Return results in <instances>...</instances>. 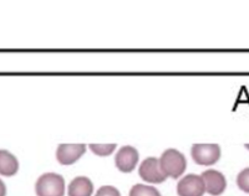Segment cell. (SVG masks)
<instances>
[{"label":"cell","mask_w":249,"mask_h":196,"mask_svg":"<svg viewBox=\"0 0 249 196\" xmlns=\"http://www.w3.org/2000/svg\"><path fill=\"white\" fill-rule=\"evenodd\" d=\"M160 165L167 178L178 179L187 168V160L181 151L176 149H167L160 158Z\"/></svg>","instance_id":"6da1fadb"},{"label":"cell","mask_w":249,"mask_h":196,"mask_svg":"<svg viewBox=\"0 0 249 196\" xmlns=\"http://www.w3.org/2000/svg\"><path fill=\"white\" fill-rule=\"evenodd\" d=\"M37 196H64L65 195V180L56 173L43 174L35 184Z\"/></svg>","instance_id":"7a4b0ae2"},{"label":"cell","mask_w":249,"mask_h":196,"mask_svg":"<svg viewBox=\"0 0 249 196\" xmlns=\"http://www.w3.org/2000/svg\"><path fill=\"white\" fill-rule=\"evenodd\" d=\"M191 154L198 165H213L221 158V147L218 144H195Z\"/></svg>","instance_id":"3957f363"},{"label":"cell","mask_w":249,"mask_h":196,"mask_svg":"<svg viewBox=\"0 0 249 196\" xmlns=\"http://www.w3.org/2000/svg\"><path fill=\"white\" fill-rule=\"evenodd\" d=\"M139 173L142 180H144L146 182H151V184H161L167 179L160 165V159L153 157L147 158L141 163Z\"/></svg>","instance_id":"277c9868"},{"label":"cell","mask_w":249,"mask_h":196,"mask_svg":"<svg viewBox=\"0 0 249 196\" xmlns=\"http://www.w3.org/2000/svg\"><path fill=\"white\" fill-rule=\"evenodd\" d=\"M204 193H206V185L201 175L188 174L177 184L178 196H203Z\"/></svg>","instance_id":"5b68a950"},{"label":"cell","mask_w":249,"mask_h":196,"mask_svg":"<svg viewBox=\"0 0 249 196\" xmlns=\"http://www.w3.org/2000/svg\"><path fill=\"white\" fill-rule=\"evenodd\" d=\"M139 163V151L131 146H124L117 151L115 157L116 168L122 173H131Z\"/></svg>","instance_id":"8992f818"},{"label":"cell","mask_w":249,"mask_h":196,"mask_svg":"<svg viewBox=\"0 0 249 196\" xmlns=\"http://www.w3.org/2000/svg\"><path fill=\"white\" fill-rule=\"evenodd\" d=\"M85 144H60L56 150V159L62 165H71L85 154Z\"/></svg>","instance_id":"52a82bcc"},{"label":"cell","mask_w":249,"mask_h":196,"mask_svg":"<svg viewBox=\"0 0 249 196\" xmlns=\"http://www.w3.org/2000/svg\"><path fill=\"white\" fill-rule=\"evenodd\" d=\"M201 177L206 185V191L210 195L219 196L224 193L227 188V180L221 171L210 169V170L204 171Z\"/></svg>","instance_id":"ba28073f"},{"label":"cell","mask_w":249,"mask_h":196,"mask_svg":"<svg viewBox=\"0 0 249 196\" xmlns=\"http://www.w3.org/2000/svg\"><path fill=\"white\" fill-rule=\"evenodd\" d=\"M93 193V184L89 178L77 177L70 182L68 188L69 196H91Z\"/></svg>","instance_id":"9c48e42d"},{"label":"cell","mask_w":249,"mask_h":196,"mask_svg":"<svg viewBox=\"0 0 249 196\" xmlns=\"http://www.w3.org/2000/svg\"><path fill=\"white\" fill-rule=\"evenodd\" d=\"M19 170V162L10 151L0 149V175L13 177Z\"/></svg>","instance_id":"30bf717a"},{"label":"cell","mask_w":249,"mask_h":196,"mask_svg":"<svg viewBox=\"0 0 249 196\" xmlns=\"http://www.w3.org/2000/svg\"><path fill=\"white\" fill-rule=\"evenodd\" d=\"M130 196H162L160 191L151 185L136 184L130 190Z\"/></svg>","instance_id":"8fae6325"},{"label":"cell","mask_w":249,"mask_h":196,"mask_svg":"<svg viewBox=\"0 0 249 196\" xmlns=\"http://www.w3.org/2000/svg\"><path fill=\"white\" fill-rule=\"evenodd\" d=\"M90 149L99 157H107L116 149V144H91Z\"/></svg>","instance_id":"7c38bea8"},{"label":"cell","mask_w":249,"mask_h":196,"mask_svg":"<svg viewBox=\"0 0 249 196\" xmlns=\"http://www.w3.org/2000/svg\"><path fill=\"white\" fill-rule=\"evenodd\" d=\"M237 185L244 193L249 194V168L243 169L237 177Z\"/></svg>","instance_id":"4fadbf2b"},{"label":"cell","mask_w":249,"mask_h":196,"mask_svg":"<svg viewBox=\"0 0 249 196\" xmlns=\"http://www.w3.org/2000/svg\"><path fill=\"white\" fill-rule=\"evenodd\" d=\"M95 196H121V194H120V191L117 190L115 186L105 185V186H101V188L97 190Z\"/></svg>","instance_id":"5bb4252c"},{"label":"cell","mask_w":249,"mask_h":196,"mask_svg":"<svg viewBox=\"0 0 249 196\" xmlns=\"http://www.w3.org/2000/svg\"><path fill=\"white\" fill-rule=\"evenodd\" d=\"M0 196H6V186L1 179H0Z\"/></svg>","instance_id":"9a60e30c"},{"label":"cell","mask_w":249,"mask_h":196,"mask_svg":"<svg viewBox=\"0 0 249 196\" xmlns=\"http://www.w3.org/2000/svg\"><path fill=\"white\" fill-rule=\"evenodd\" d=\"M246 148H247V149H249V144H247V146H246Z\"/></svg>","instance_id":"2e32d148"}]
</instances>
